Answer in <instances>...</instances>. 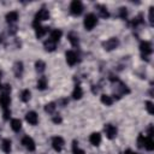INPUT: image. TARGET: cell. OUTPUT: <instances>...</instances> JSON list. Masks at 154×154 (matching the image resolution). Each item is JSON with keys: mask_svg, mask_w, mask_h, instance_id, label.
I'll return each instance as SVG.
<instances>
[{"mask_svg": "<svg viewBox=\"0 0 154 154\" xmlns=\"http://www.w3.org/2000/svg\"><path fill=\"white\" fill-rule=\"evenodd\" d=\"M48 18H49V12H48V10H46V8L38 10V11L36 12V14H35V18H34V22H32V26H34V28H37V26L40 25V22L47 20Z\"/></svg>", "mask_w": 154, "mask_h": 154, "instance_id": "1", "label": "cell"}, {"mask_svg": "<svg viewBox=\"0 0 154 154\" xmlns=\"http://www.w3.org/2000/svg\"><path fill=\"white\" fill-rule=\"evenodd\" d=\"M97 24V18L94 13H88L85 17H84V20H83V25L87 30H93L95 28V25Z\"/></svg>", "mask_w": 154, "mask_h": 154, "instance_id": "2", "label": "cell"}, {"mask_svg": "<svg viewBox=\"0 0 154 154\" xmlns=\"http://www.w3.org/2000/svg\"><path fill=\"white\" fill-rule=\"evenodd\" d=\"M140 51H141V54H142V58L147 59L152 52H153V47H152V43L149 41H142L140 43Z\"/></svg>", "mask_w": 154, "mask_h": 154, "instance_id": "3", "label": "cell"}, {"mask_svg": "<svg viewBox=\"0 0 154 154\" xmlns=\"http://www.w3.org/2000/svg\"><path fill=\"white\" fill-rule=\"evenodd\" d=\"M70 11L73 16H79L83 12V4L79 0H73L70 5Z\"/></svg>", "mask_w": 154, "mask_h": 154, "instance_id": "4", "label": "cell"}, {"mask_svg": "<svg viewBox=\"0 0 154 154\" xmlns=\"http://www.w3.org/2000/svg\"><path fill=\"white\" fill-rule=\"evenodd\" d=\"M118 46H119V40H118L117 37H111V38L106 40V41L102 43V47H103L106 51H113V49H116Z\"/></svg>", "mask_w": 154, "mask_h": 154, "instance_id": "5", "label": "cell"}, {"mask_svg": "<svg viewBox=\"0 0 154 154\" xmlns=\"http://www.w3.org/2000/svg\"><path fill=\"white\" fill-rule=\"evenodd\" d=\"M103 130H105V134H106L107 138L113 140V138H116V137H117L118 130H117V128H116L114 125H112V124H106V125H105V128H103Z\"/></svg>", "mask_w": 154, "mask_h": 154, "instance_id": "6", "label": "cell"}, {"mask_svg": "<svg viewBox=\"0 0 154 154\" xmlns=\"http://www.w3.org/2000/svg\"><path fill=\"white\" fill-rule=\"evenodd\" d=\"M64 144H65V142H64L63 137H60V136H54V137L52 138V147H53V149H54L55 152H61Z\"/></svg>", "mask_w": 154, "mask_h": 154, "instance_id": "7", "label": "cell"}, {"mask_svg": "<svg viewBox=\"0 0 154 154\" xmlns=\"http://www.w3.org/2000/svg\"><path fill=\"white\" fill-rule=\"evenodd\" d=\"M65 58H66V63H67L70 66L76 65L77 61H78V57H77L76 52H73V51H67V52L65 53Z\"/></svg>", "mask_w": 154, "mask_h": 154, "instance_id": "8", "label": "cell"}, {"mask_svg": "<svg viewBox=\"0 0 154 154\" xmlns=\"http://www.w3.org/2000/svg\"><path fill=\"white\" fill-rule=\"evenodd\" d=\"M22 144H23L29 152H34L35 148H36L34 140H32L31 137H29V136H24V137L22 138Z\"/></svg>", "mask_w": 154, "mask_h": 154, "instance_id": "9", "label": "cell"}, {"mask_svg": "<svg viewBox=\"0 0 154 154\" xmlns=\"http://www.w3.org/2000/svg\"><path fill=\"white\" fill-rule=\"evenodd\" d=\"M25 119H26V122H28L30 125H36L37 122H38V117H37L36 112H34V111L28 112V113L25 114Z\"/></svg>", "mask_w": 154, "mask_h": 154, "instance_id": "10", "label": "cell"}, {"mask_svg": "<svg viewBox=\"0 0 154 154\" xmlns=\"http://www.w3.org/2000/svg\"><path fill=\"white\" fill-rule=\"evenodd\" d=\"M10 102H11V97H10V94H6V93H1L0 95V106L6 109L8 108L10 106Z\"/></svg>", "mask_w": 154, "mask_h": 154, "instance_id": "11", "label": "cell"}, {"mask_svg": "<svg viewBox=\"0 0 154 154\" xmlns=\"http://www.w3.org/2000/svg\"><path fill=\"white\" fill-rule=\"evenodd\" d=\"M23 71H24L23 63H22V61H17V63L13 65V72H14V76H16L17 78H20L22 75H23Z\"/></svg>", "mask_w": 154, "mask_h": 154, "instance_id": "12", "label": "cell"}, {"mask_svg": "<svg viewBox=\"0 0 154 154\" xmlns=\"http://www.w3.org/2000/svg\"><path fill=\"white\" fill-rule=\"evenodd\" d=\"M95 8L97 10V13L100 14V17H102V18H108L109 17V12H108V10H107L106 6H103V5H96Z\"/></svg>", "mask_w": 154, "mask_h": 154, "instance_id": "13", "label": "cell"}, {"mask_svg": "<svg viewBox=\"0 0 154 154\" xmlns=\"http://www.w3.org/2000/svg\"><path fill=\"white\" fill-rule=\"evenodd\" d=\"M47 32H48V28L47 26L38 25L37 28H35V35H36L37 38H42Z\"/></svg>", "mask_w": 154, "mask_h": 154, "instance_id": "14", "label": "cell"}, {"mask_svg": "<svg viewBox=\"0 0 154 154\" xmlns=\"http://www.w3.org/2000/svg\"><path fill=\"white\" fill-rule=\"evenodd\" d=\"M89 141L93 146H99L101 143V135L99 132H93L90 136H89Z\"/></svg>", "mask_w": 154, "mask_h": 154, "instance_id": "15", "label": "cell"}, {"mask_svg": "<svg viewBox=\"0 0 154 154\" xmlns=\"http://www.w3.org/2000/svg\"><path fill=\"white\" fill-rule=\"evenodd\" d=\"M43 47H45V49H46L47 52H53V51L55 49V47H57V43H55L53 40L47 38V40L43 42Z\"/></svg>", "mask_w": 154, "mask_h": 154, "instance_id": "16", "label": "cell"}, {"mask_svg": "<svg viewBox=\"0 0 154 154\" xmlns=\"http://www.w3.org/2000/svg\"><path fill=\"white\" fill-rule=\"evenodd\" d=\"M1 149H2L4 153H6V154H10V153H11L12 147H11V141H10L8 138H4V140L1 141Z\"/></svg>", "mask_w": 154, "mask_h": 154, "instance_id": "17", "label": "cell"}, {"mask_svg": "<svg viewBox=\"0 0 154 154\" xmlns=\"http://www.w3.org/2000/svg\"><path fill=\"white\" fill-rule=\"evenodd\" d=\"M61 36H63V31L59 30V29H54V30L51 31V36H49V38L53 40V41L57 43V42L61 38Z\"/></svg>", "mask_w": 154, "mask_h": 154, "instance_id": "18", "label": "cell"}, {"mask_svg": "<svg viewBox=\"0 0 154 154\" xmlns=\"http://www.w3.org/2000/svg\"><path fill=\"white\" fill-rule=\"evenodd\" d=\"M17 19H18V13H17L16 11H11V12H8V13L6 14V20H7V23H10V24L16 23Z\"/></svg>", "mask_w": 154, "mask_h": 154, "instance_id": "19", "label": "cell"}, {"mask_svg": "<svg viewBox=\"0 0 154 154\" xmlns=\"http://www.w3.org/2000/svg\"><path fill=\"white\" fill-rule=\"evenodd\" d=\"M143 148L147 150H153L154 149V141L153 137H144V143H143Z\"/></svg>", "mask_w": 154, "mask_h": 154, "instance_id": "20", "label": "cell"}, {"mask_svg": "<svg viewBox=\"0 0 154 154\" xmlns=\"http://www.w3.org/2000/svg\"><path fill=\"white\" fill-rule=\"evenodd\" d=\"M82 96H83V90H82L81 85H79V84H77V85L75 87L73 91H72V97H73L75 100H79Z\"/></svg>", "mask_w": 154, "mask_h": 154, "instance_id": "21", "label": "cell"}, {"mask_svg": "<svg viewBox=\"0 0 154 154\" xmlns=\"http://www.w3.org/2000/svg\"><path fill=\"white\" fill-rule=\"evenodd\" d=\"M67 38H69V41L71 42V45H72L73 47H77V46H78L79 40H78V35H77V34H75V32H70V34L67 35Z\"/></svg>", "mask_w": 154, "mask_h": 154, "instance_id": "22", "label": "cell"}, {"mask_svg": "<svg viewBox=\"0 0 154 154\" xmlns=\"http://www.w3.org/2000/svg\"><path fill=\"white\" fill-rule=\"evenodd\" d=\"M36 87H37L38 90H45L47 88V78L43 77V76L40 77L38 81H37V83H36Z\"/></svg>", "mask_w": 154, "mask_h": 154, "instance_id": "23", "label": "cell"}, {"mask_svg": "<svg viewBox=\"0 0 154 154\" xmlns=\"http://www.w3.org/2000/svg\"><path fill=\"white\" fill-rule=\"evenodd\" d=\"M11 128H12L13 131L18 132V131L22 129V122H20L19 119H12V120H11Z\"/></svg>", "mask_w": 154, "mask_h": 154, "instance_id": "24", "label": "cell"}, {"mask_svg": "<svg viewBox=\"0 0 154 154\" xmlns=\"http://www.w3.org/2000/svg\"><path fill=\"white\" fill-rule=\"evenodd\" d=\"M30 97H31V93H30L29 89H24V90L20 93V100H22L23 102H28V101L30 100Z\"/></svg>", "mask_w": 154, "mask_h": 154, "instance_id": "25", "label": "cell"}, {"mask_svg": "<svg viewBox=\"0 0 154 154\" xmlns=\"http://www.w3.org/2000/svg\"><path fill=\"white\" fill-rule=\"evenodd\" d=\"M101 102H102L103 105H106V106H111V105L113 103V97L109 96V95L103 94V95H101Z\"/></svg>", "mask_w": 154, "mask_h": 154, "instance_id": "26", "label": "cell"}, {"mask_svg": "<svg viewBox=\"0 0 154 154\" xmlns=\"http://www.w3.org/2000/svg\"><path fill=\"white\" fill-rule=\"evenodd\" d=\"M35 67H36V71L37 72H43L45 69H46V63L42 61V60H37L35 63Z\"/></svg>", "mask_w": 154, "mask_h": 154, "instance_id": "27", "label": "cell"}, {"mask_svg": "<svg viewBox=\"0 0 154 154\" xmlns=\"http://www.w3.org/2000/svg\"><path fill=\"white\" fill-rule=\"evenodd\" d=\"M72 153H73V154H85L84 150L78 147V143H77L76 141L72 142Z\"/></svg>", "mask_w": 154, "mask_h": 154, "instance_id": "28", "label": "cell"}, {"mask_svg": "<svg viewBox=\"0 0 154 154\" xmlns=\"http://www.w3.org/2000/svg\"><path fill=\"white\" fill-rule=\"evenodd\" d=\"M55 108H57L55 102H49V103H47V105L45 106V111H46L47 113H49V114H52V113L55 111Z\"/></svg>", "mask_w": 154, "mask_h": 154, "instance_id": "29", "label": "cell"}, {"mask_svg": "<svg viewBox=\"0 0 154 154\" xmlns=\"http://www.w3.org/2000/svg\"><path fill=\"white\" fill-rule=\"evenodd\" d=\"M142 23H143V16H142V14H138L137 17H135V18L132 19L131 25H132V26H137V25H140V24H142Z\"/></svg>", "mask_w": 154, "mask_h": 154, "instance_id": "30", "label": "cell"}, {"mask_svg": "<svg viewBox=\"0 0 154 154\" xmlns=\"http://www.w3.org/2000/svg\"><path fill=\"white\" fill-rule=\"evenodd\" d=\"M146 108H147V111H148L150 114L154 113V106H153V102H152V101H146Z\"/></svg>", "mask_w": 154, "mask_h": 154, "instance_id": "31", "label": "cell"}, {"mask_svg": "<svg viewBox=\"0 0 154 154\" xmlns=\"http://www.w3.org/2000/svg\"><path fill=\"white\" fill-rule=\"evenodd\" d=\"M119 16H120V18H123V19L126 18V16H128V11H126L125 7H120V8H119Z\"/></svg>", "mask_w": 154, "mask_h": 154, "instance_id": "32", "label": "cell"}, {"mask_svg": "<svg viewBox=\"0 0 154 154\" xmlns=\"http://www.w3.org/2000/svg\"><path fill=\"white\" fill-rule=\"evenodd\" d=\"M143 143H144V135H140L137 138V146L140 148H143Z\"/></svg>", "mask_w": 154, "mask_h": 154, "instance_id": "33", "label": "cell"}, {"mask_svg": "<svg viewBox=\"0 0 154 154\" xmlns=\"http://www.w3.org/2000/svg\"><path fill=\"white\" fill-rule=\"evenodd\" d=\"M10 117H11V111L8 108L4 109V119L7 120V119H10Z\"/></svg>", "mask_w": 154, "mask_h": 154, "instance_id": "34", "label": "cell"}, {"mask_svg": "<svg viewBox=\"0 0 154 154\" xmlns=\"http://www.w3.org/2000/svg\"><path fill=\"white\" fill-rule=\"evenodd\" d=\"M61 122H63V119H61L60 116H54V117H53V123H54V124H60Z\"/></svg>", "mask_w": 154, "mask_h": 154, "instance_id": "35", "label": "cell"}, {"mask_svg": "<svg viewBox=\"0 0 154 154\" xmlns=\"http://www.w3.org/2000/svg\"><path fill=\"white\" fill-rule=\"evenodd\" d=\"M149 23L150 25H153V7L149 8Z\"/></svg>", "mask_w": 154, "mask_h": 154, "instance_id": "36", "label": "cell"}, {"mask_svg": "<svg viewBox=\"0 0 154 154\" xmlns=\"http://www.w3.org/2000/svg\"><path fill=\"white\" fill-rule=\"evenodd\" d=\"M123 154H138V153H135V152H132V150H126V152H124Z\"/></svg>", "mask_w": 154, "mask_h": 154, "instance_id": "37", "label": "cell"}, {"mask_svg": "<svg viewBox=\"0 0 154 154\" xmlns=\"http://www.w3.org/2000/svg\"><path fill=\"white\" fill-rule=\"evenodd\" d=\"M0 76H1V73H0ZM1 88H2V85H1V83H0V89H1Z\"/></svg>", "mask_w": 154, "mask_h": 154, "instance_id": "38", "label": "cell"}]
</instances>
